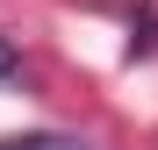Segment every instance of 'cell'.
<instances>
[{
    "label": "cell",
    "mask_w": 158,
    "mask_h": 150,
    "mask_svg": "<svg viewBox=\"0 0 158 150\" xmlns=\"http://www.w3.org/2000/svg\"><path fill=\"white\" fill-rule=\"evenodd\" d=\"M0 150H79L72 136H0Z\"/></svg>",
    "instance_id": "obj_2"
},
{
    "label": "cell",
    "mask_w": 158,
    "mask_h": 150,
    "mask_svg": "<svg viewBox=\"0 0 158 150\" xmlns=\"http://www.w3.org/2000/svg\"><path fill=\"white\" fill-rule=\"evenodd\" d=\"M151 50H158V14L137 7V21H129V57H151Z\"/></svg>",
    "instance_id": "obj_1"
},
{
    "label": "cell",
    "mask_w": 158,
    "mask_h": 150,
    "mask_svg": "<svg viewBox=\"0 0 158 150\" xmlns=\"http://www.w3.org/2000/svg\"><path fill=\"white\" fill-rule=\"evenodd\" d=\"M15 64H22V57H15V43H0V79H7Z\"/></svg>",
    "instance_id": "obj_3"
}]
</instances>
